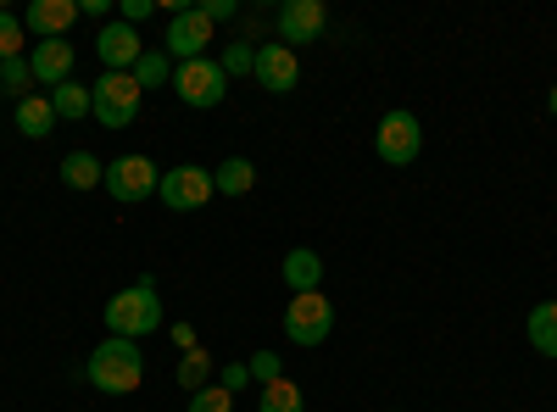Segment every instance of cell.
I'll return each mask as SVG.
<instances>
[{
  "mask_svg": "<svg viewBox=\"0 0 557 412\" xmlns=\"http://www.w3.org/2000/svg\"><path fill=\"white\" fill-rule=\"evenodd\" d=\"M278 273H285L290 296H307V290H323V257L312 246H296L285 262H278Z\"/></svg>",
  "mask_w": 557,
  "mask_h": 412,
  "instance_id": "obj_15",
  "label": "cell"
},
{
  "mask_svg": "<svg viewBox=\"0 0 557 412\" xmlns=\"http://www.w3.org/2000/svg\"><path fill=\"white\" fill-rule=\"evenodd\" d=\"M28 84H34V73H28V57H12V62H0V89L7 96H28Z\"/></svg>",
  "mask_w": 557,
  "mask_h": 412,
  "instance_id": "obj_25",
  "label": "cell"
},
{
  "mask_svg": "<svg viewBox=\"0 0 557 412\" xmlns=\"http://www.w3.org/2000/svg\"><path fill=\"white\" fill-rule=\"evenodd\" d=\"M212 23H223V17H235V0H207V7H201Z\"/></svg>",
  "mask_w": 557,
  "mask_h": 412,
  "instance_id": "obj_31",
  "label": "cell"
},
{
  "mask_svg": "<svg viewBox=\"0 0 557 412\" xmlns=\"http://www.w3.org/2000/svg\"><path fill=\"white\" fill-rule=\"evenodd\" d=\"M524 335H530V346H535L541 357H557V301L530 307V324H524Z\"/></svg>",
  "mask_w": 557,
  "mask_h": 412,
  "instance_id": "obj_19",
  "label": "cell"
},
{
  "mask_svg": "<svg viewBox=\"0 0 557 412\" xmlns=\"http://www.w3.org/2000/svg\"><path fill=\"white\" fill-rule=\"evenodd\" d=\"M173 96H178L184 107H196V112H212V107H223V96H228V73H223L212 57L178 62V67H173Z\"/></svg>",
  "mask_w": 557,
  "mask_h": 412,
  "instance_id": "obj_4",
  "label": "cell"
},
{
  "mask_svg": "<svg viewBox=\"0 0 557 412\" xmlns=\"http://www.w3.org/2000/svg\"><path fill=\"white\" fill-rule=\"evenodd\" d=\"M323 28H330V12H323V0H285L278 7V39L290 45H312V39H323Z\"/></svg>",
  "mask_w": 557,
  "mask_h": 412,
  "instance_id": "obj_11",
  "label": "cell"
},
{
  "mask_svg": "<svg viewBox=\"0 0 557 412\" xmlns=\"http://www.w3.org/2000/svg\"><path fill=\"white\" fill-rule=\"evenodd\" d=\"M151 12H157V0H123V23H128V28H134V23H146Z\"/></svg>",
  "mask_w": 557,
  "mask_h": 412,
  "instance_id": "obj_30",
  "label": "cell"
},
{
  "mask_svg": "<svg viewBox=\"0 0 557 412\" xmlns=\"http://www.w3.org/2000/svg\"><path fill=\"white\" fill-rule=\"evenodd\" d=\"M218 385H223L228 396H240V390L251 385V369H246V362H223V369H218Z\"/></svg>",
  "mask_w": 557,
  "mask_h": 412,
  "instance_id": "obj_29",
  "label": "cell"
},
{
  "mask_svg": "<svg viewBox=\"0 0 557 412\" xmlns=\"http://www.w3.org/2000/svg\"><path fill=\"white\" fill-rule=\"evenodd\" d=\"M51 107H57V123H78V117H89V84H78V78L57 84V89H51Z\"/></svg>",
  "mask_w": 557,
  "mask_h": 412,
  "instance_id": "obj_20",
  "label": "cell"
},
{
  "mask_svg": "<svg viewBox=\"0 0 557 412\" xmlns=\"http://www.w3.org/2000/svg\"><path fill=\"white\" fill-rule=\"evenodd\" d=\"M134 84L139 89H162V84H173V57L168 51H146L134 62Z\"/></svg>",
  "mask_w": 557,
  "mask_h": 412,
  "instance_id": "obj_22",
  "label": "cell"
},
{
  "mask_svg": "<svg viewBox=\"0 0 557 412\" xmlns=\"http://www.w3.org/2000/svg\"><path fill=\"white\" fill-rule=\"evenodd\" d=\"M212 196H218L212 173H207V167H196V162L168 167V173H162V185H157V201H162L168 212H196V207H207Z\"/></svg>",
  "mask_w": 557,
  "mask_h": 412,
  "instance_id": "obj_8",
  "label": "cell"
},
{
  "mask_svg": "<svg viewBox=\"0 0 557 412\" xmlns=\"http://www.w3.org/2000/svg\"><path fill=\"white\" fill-rule=\"evenodd\" d=\"M62 185L67 190H101L107 185V162L96 151H67L62 157Z\"/></svg>",
  "mask_w": 557,
  "mask_h": 412,
  "instance_id": "obj_16",
  "label": "cell"
},
{
  "mask_svg": "<svg viewBox=\"0 0 557 412\" xmlns=\"http://www.w3.org/2000/svg\"><path fill=\"white\" fill-rule=\"evenodd\" d=\"M190 412H235V396H228L223 385H207L190 396Z\"/></svg>",
  "mask_w": 557,
  "mask_h": 412,
  "instance_id": "obj_27",
  "label": "cell"
},
{
  "mask_svg": "<svg viewBox=\"0 0 557 412\" xmlns=\"http://www.w3.org/2000/svg\"><path fill=\"white\" fill-rule=\"evenodd\" d=\"M173 340H178V351H196V346H201L190 324H173Z\"/></svg>",
  "mask_w": 557,
  "mask_h": 412,
  "instance_id": "obj_32",
  "label": "cell"
},
{
  "mask_svg": "<svg viewBox=\"0 0 557 412\" xmlns=\"http://www.w3.org/2000/svg\"><path fill=\"white\" fill-rule=\"evenodd\" d=\"M157 185H162V167L151 162V157H139V151H128V157H112L107 162V196L112 201H123V207H134V201H146V196H157Z\"/></svg>",
  "mask_w": 557,
  "mask_h": 412,
  "instance_id": "obj_6",
  "label": "cell"
},
{
  "mask_svg": "<svg viewBox=\"0 0 557 412\" xmlns=\"http://www.w3.org/2000/svg\"><path fill=\"white\" fill-rule=\"evenodd\" d=\"M73 62H78V51H73L67 39H39V45H28V73H34V84H45V89L67 84V78H73Z\"/></svg>",
  "mask_w": 557,
  "mask_h": 412,
  "instance_id": "obj_13",
  "label": "cell"
},
{
  "mask_svg": "<svg viewBox=\"0 0 557 412\" xmlns=\"http://www.w3.org/2000/svg\"><path fill=\"white\" fill-rule=\"evenodd\" d=\"M96 57H101L107 73H134V62L146 57V45H139V28H128L123 17H117V23H101V34H96Z\"/></svg>",
  "mask_w": 557,
  "mask_h": 412,
  "instance_id": "obj_12",
  "label": "cell"
},
{
  "mask_svg": "<svg viewBox=\"0 0 557 412\" xmlns=\"http://www.w3.org/2000/svg\"><path fill=\"white\" fill-rule=\"evenodd\" d=\"M51 128H57L51 96H23V101H17V134H23V140H45Z\"/></svg>",
  "mask_w": 557,
  "mask_h": 412,
  "instance_id": "obj_17",
  "label": "cell"
},
{
  "mask_svg": "<svg viewBox=\"0 0 557 412\" xmlns=\"http://www.w3.org/2000/svg\"><path fill=\"white\" fill-rule=\"evenodd\" d=\"M212 28H218V23H212L201 7H178V12L168 17V45H162V51L178 57V62H196V57H207Z\"/></svg>",
  "mask_w": 557,
  "mask_h": 412,
  "instance_id": "obj_9",
  "label": "cell"
},
{
  "mask_svg": "<svg viewBox=\"0 0 557 412\" xmlns=\"http://www.w3.org/2000/svg\"><path fill=\"white\" fill-rule=\"evenodd\" d=\"M173 379H178V390H190V396H196V390H207V385H212V357H207L201 346H196V351H184Z\"/></svg>",
  "mask_w": 557,
  "mask_h": 412,
  "instance_id": "obj_21",
  "label": "cell"
},
{
  "mask_svg": "<svg viewBox=\"0 0 557 412\" xmlns=\"http://www.w3.org/2000/svg\"><path fill=\"white\" fill-rule=\"evenodd\" d=\"M218 67H223L228 78H246V73L257 67V51H251V45H223V57H218Z\"/></svg>",
  "mask_w": 557,
  "mask_h": 412,
  "instance_id": "obj_26",
  "label": "cell"
},
{
  "mask_svg": "<svg viewBox=\"0 0 557 412\" xmlns=\"http://www.w3.org/2000/svg\"><path fill=\"white\" fill-rule=\"evenodd\" d=\"M546 112H552V117H557V89H552V96H546Z\"/></svg>",
  "mask_w": 557,
  "mask_h": 412,
  "instance_id": "obj_33",
  "label": "cell"
},
{
  "mask_svg": "<svg viewBox=\"0 0 557 412\" xmlns=\"http://www.w3.org/2000/svg\"><path fill=\"white\" fill-rule=\"evenodd\" d=\"M107 329L117 335V340H146V335H157L162 329V296H157V279L146 273V279H134V285H123L112 301H107Z\"/></svg>",
  "mask_w": 557,
  "mask_h": 412,
  "instance_id": "obj_2",
  "label": "cell"
},
{
  "mask_svg": "<svg viewBox=\"0 0 557 412\" xmlns=\"http://www.w3.org/2000/svg\"><path fill=\"white\" fill-rule=\"evenodd\" d=\"M212 185H218V196H251V185H257V162H251V157H228V162L212 173Z\"/></svg>",
  "mask_w": 557,
  "mask_h": 412,
  "instance_id": "obj_18",
  "label": "cell"
},
{
  "mask_svg": "<svg viewBox=\"0 0 557 412\" xmlns=\"http://www.w3.org/2000/svg\"><path fill=\"white\" fill-rule=\"evenodd\" d=\"M257 412H307V401H301V385H290V379H273V385H262V401H257Z\"/></svg>",
  "mask_w": 557,
  "mask_h": 412,
  "instance_id": "obj_23",
  "label": "cell"
},
{
  "mask_svg": "<svg viewBox=\"0 0 557 412\" xmlns=\"http://www.w3.org/2000/svg\"><path fill=\"white\" fill-rule=\"evenodd\" d=\"M251 78L268 89V96H290V89L301 84V62H296L290 45H257V67H251Z\"/></svg>",
  "mask_w": 557,
  "mask_h": 412,
  "instance_id": "obj_10",
  "label": "cell"
},
{
  "mask_svg": "<svg viewBox=\"0 0 557 412\" xmlns=\"http://www.w3.org/2000/svg\"><path fill=\"white\" fill-rule=\"evenodd\" d=\"M246 369H251V379H257V385L285 379V369H278V351H251V362H246Z\"/></svg>",
  "mask_w": 557,
  "mask_h": 412,
  "instance_id": "obj_28",
  "label": "cell"
},
{
  "mask_svg": "<svg viewBox=\"0 0 557 412\" xmlns=\"http://www.w3.org/2000/svg\"><path fill=\"white\" fill-rule=\"evenodd\" d=\"M23 39H28L23 17H12V12H0V62H12V57H28V51H23Z\"/></svg>",
  "mask_w": 557,
  "mask_h": 412,
  "instance_id": "obj_24",
  "label": "cell"
},
{
  "mask_svg": "<svg viewBox=\"0 0 557 412\" xmlns=\"http://www.w3.org/2000/svg\"><path fill=\"white\" fill-rule=\"evenodd\" d=\"M285 335H290V346H323L335 335V307H330V296L323 290H307V296H290V307H285Z\"/></svg>",
  "mask_w": 557,
  "mask_h": 412,
  "instance_id": "obj_5",
  "label": "cell"
},
{
  "mask_svg": "<svg viewBox=\"0 0 557 412\" xmlns=\"http://www.w3.org/2000/svg\"><path fill=\"white\" fill-rule=\"evenodd\" d=\"M374 151H380V162H391V167H412L418 151H424V123H418L407 107L385 112V117H380V134H374Z\"/></svg>",
  "mask_w": 557,
  "mask_h": 412,
  "instance_id": "obj_7",
  "label": "cell"
},
{
  "mask_svg": "<svg viewBox=\"0 0 557 412\" xmlns=\"http://www.w3.org/2000/svg\"><path fill=\"white\" fill-rule=\"evenodd\" d=\"M139 101H146V89L134 84V73H101V84H89V117L101 128H134Z\"/></svg>",
  "mask_w": 557,
  "mask_h": 412,
  "instance_id": "obj_3",
  "label": "cell"
},
{
  "mask_svg": "<svg viewBox=\"0 0 557 412\" xmlns=\"http://www.w3.org/2000/svg\"><path fill=\"white\" fill-rule=\"evenodd\" d=\"M84 374H89V385L107 390V396H134L139 385H146V351H139V340L107 335L96 351H89Z\"/></svg>",
  "mask_w": 557,
  "mask_h": 412,
  "instance_id": "obj_1",
  "label": "cell"
},
{
  "mask_svg": "<svg viewBox=\"0 0 557 412\" xmlns=\"http://www.w3.org/2000/svg\"><path fill=\"white\" fill-rule=\"evenodd\" d=\"M73 23H78V0H34L23 12V28L39 39H67Z\"/></svg>",
  "mask_w": 557,
  "mask_h": 412,
  "instance_id": "obj_14",
  "label": "cell"
}]
</instances>
